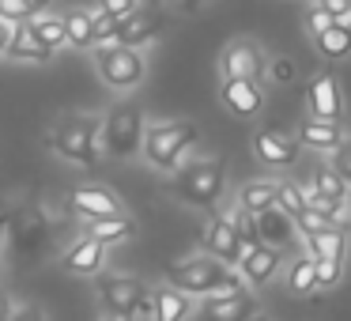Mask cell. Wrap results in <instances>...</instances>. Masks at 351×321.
Returning <instances> with one entry per match:
<instances>
[{
	"label": "cell",
	"mask_w": 351,
	"mask_h": 321,
	"mask_svg": "<svg viewBox=\"0 0 351 321\" xmlns=\"http://www.w3.org/2000/svg\"><path fill=\"white\" fill-rule=\"evenodd\" d=\"M12 310H8V298H4V291H0V321H8Z\"/></svg>",
	"instance_id": "obj_41"
},
{
	"label": "cell",
	"mask_w": 351,
	"mask_h": 321,
	"mask_svg": "<svg viewBox=\"0 0 351 321\" xmlns=\"http://www.w3.org/2000/svg\"><path fill=\"white\" fill-rule=\"evenodd\" d=\"M332 170L343 182H351V140H340V144L332 147Z\"/></svg>",
	"instance_id": "obj_35"
},
{
	"label": "cell",
	"mask_w": 351,
	"mask_h": 321,
	"mask_svg": "<svg viewBox=\"0 0 351 321\" xmlns=\"http://www.w3.org/2000/svg\"><path fill=\"white\" fill-rule=\"evenodd\" d=\"M197 125L193 121H167V125H155V129H147V136L140 140L144 144V155L152 167L159 170H174L178 159H182V152H189L193 144H197Z\"/></svg>",
	"instance_id": "obj_3"
},
{
	"label": "cell",
	"mask_w": 351,
	"mask_h": 321,
	"mask_svg": "<svg viewBox=\"0 0 351 321\" xmlns=\"http://www.w3.org/2000/svg\"><path fill=\"white\" fill-rule=\"evenodd\" d=\"M253 152H257V159L268 163V167H291V163L298 159V144L291 136H283L280 129H261L257 136H253Z\"/></svg>",
	"instance_id": "obj_14"
},
{
	"label": "cell",
	"mask_w": 351,
	"mask_h": 321,
	"mask_svg": "<svg viewBox=\"0 0 351 321\" xmlns=\"http://www.w3.org/2000/svg\"><path fill=\"white\" fill-rule=\"evenodd\" d=\"M99 76L102 84L117 87V91H125V87H136L140 80H144V57L136 54V46H106L99 49Z\"/></svg>",
	"instance_id": "obj_6"
},
{
	"label": "cell",
	"mask_w": 351,
	"mask_h": 321,
	"mask_svg": "<svg viewBox=\"0 0 351 321\" xmlns=\"http://www.w3.org/2000/svg\"><path fill=\"white\" fill-rule=\"evenodd\" d=\"M348 27H351V16H348Z\"/></svg>",
	"instance_id": "obj_44"
},
{
	"label": "cell",
	"mask_w": 351,
	"mask_h": 321,
	"mask_svg": "<svg viewBox=\"0 0 351 321\" xmlns=\"http://www.w3.org/2000/svg\"><path fill=\"white\" fill-rule=\"evenodd\" d=\"M325 12H332V19L336 23H348V16H351V0H317Z\"/></svg>",
	"instance_id": "obj_37"
},
{
	"label": "cell",
	"mask_w": 351,
	"mask_h": 321,
	"mask_svg": "<svg viewBox=\"0 0 351 321\" xmlns=\"http://www.w3.org/2000/svg\"><path fill=\"white\" fill-rule=\"evenodd\" d=\"M182 4H185V8L193 12V8H200V4H204V0H182Z\"/></svg>",
	"instance_id": "obj_42"
},
{
	"label": "cell",
	"mask_w": 351,
	"mask_h": 321,
	"mask_svg": "<svg viewBox=\"0 0 351 321\" xmlns=\"http://www.w3.org/2000/svg\"><path fill=\"white\" fill-rule=\"evenodd\" d=\"M313 193H321V197H328V200H343L348 197V182H343L336 170L317 167L313 170Z\"/></svg>",
	"instance_id": "obj_27"
},
{
	"label": "cell",
	"mask_w": 351,
	"mask_h": 321,
	"mask_svg": "<svg viewBox=\"0 0 351 321\" xmlns=\"http://www.w3.org/2000/svg\"><path fill=\"white\" fill-rule=\"evenodd\" d=\"M280 261H283L280 246L257 242V246H245V250H242V257H238V268H242V280H245V283L261 287V283H268V280L276 276Z\"/></svg>",
	"instance_id": "obj_8"
},
{
	"label": "cell",
	"mask_w": 351,
	"mask_h": 321,
	"mask_svg": "<svg viewBox=\"0 0 351 321\" xmlns=\"http://www.w3.org/2000/svg\"><path fill=\"white\" fill-rule=\"evenodd\" d=\"M102 250H106V242H99L95 235H87L84 242H76L69 253H64V268H69V272H99L102 268Z\"/></svg>",
	"instance_id": "obj_19"
},
{
	"label": "cell",
	"mask_w": 351,
	"mask_h": 321,
	"mask_svg": "<svg viewBox=\"0 0 351 321\" xmlns=\"http://www.w3.org/2000/svg\"><path fill=\"white\" fill-rule=\"evenodd\" d=\"M132 219L129 215H99V219H91V235L99 238V242H125V238H132Z\"/></svg>",
	"instance_id": "obj_24"
},
{
	"label": "cell",
	"mask_w": 351,
	"mask_h": 321,
	"mask_svg": "<svg viewBox=\"0 0 351 321\" xmlns=\"http://www.w3.org/2000/svg\"><path fill=\"white\" fill-rule=\"evenodd\" d=\"M306 23H310V31L317 34V31H325V27H332L336 19H332V12H325L321 4H313L310 12H306Z\"/></svg>",
	"instance_id": "obj_36"
},
{
	"label": "cell",
	"mask_w": 351,
	"mask_h": 321,
	"mask_svg": "<svg viewBox=\"0 0 351 321\" xmlns=\"http://www.w3.org/2000/svg\"><path fill=\"white\" fill-rule=\"evenodd\" d=\"M268 72V61L253 42H234L223 54V76H242V80H261Z\"/></svg>",
	"instance_id": "obj_11"
},
{
	"label": "cell",
	"mask_w": 351,
	"mask_h": 321,
	"mask_svg": "<svg viewBox=\"0 0 351 321\" xmlns=\"http://www.w3.org/2000/svg\"><path fill=\"white\" fill-rule=\"evenodd\" d=\"M99 295L114 318H136V310L147 302L152 291L132 276H99Z\"/></svg>",
	"instance_id": "obj_7"
},
{
	"label": "cell",
	"mask_w": 351,
	"mask_h": 321,
	"mask_svg": "<svg viewBox=\"0 0 351 321\" xmlns=\"http://www.w3.org/2000/svg\"><path fill=\"white\" fill-rule=\"evenodd\" d=\"M204 242H208V253H212V257H219L223 265H238V257H242V250H245L242 238H238V227L230 223V215L212 219Z\"/></svg>",
	"instance_id": "obj_12"
},
{
	"label": "cell",
	"mask_w": 351,
	"mask_h": 321,
	"mask_svg": "<svg viewBox=\"0 0 351 321\" xmlns=\"http://www.w3.org/2000/svg\"><path fill=\"white\" fill-rule=\"evenodd\" d=\"M31 16H38V4L34 0H0V19L4 23H27Z\"/></svg>",
	"instance_id": "obj_32"
},
{
	"label": "cell",
	"mask_w": 351,
	"mask_h": 321,
	"mask_svg": "<svg viewBox=\"0 0 351 321\" xmlns=\"http://www.w3.org/2000/svg\"><path fill=\"white\" fill-rule=\"evenodd\" d=\"M4 54H8L12 61H49V57H53V49H49L46 42L31 31V23H16L8 46H4Z\"/></svg>",
	"instance_id": "obj_18"
},
{
	"label": "cell",
	"mask_w": 351,
	"mask_h": 321,
	"mask_svg": "<svg viewBox=\"0 0 351 321\" xmlns=\"http://www.w3.org/2000/svg\"><path fill=\"white\" fill-rule=\"evenodd\" d=\"M99 136H102V147L114 159L140 152V140H144V114H140V106L136 102H117L106 114V121H102Z\"/></svg>",
	"instance_id": "obj_4"
},
{
	"label": "cell",
	"mask_w": 351,
	"mask_h": 321,
	"mask_svg": "<svg viewBox=\"0 0 351 321\" xmlns=\"http://www.w3.org/2000/svg\"><path fill=\"white\" fill-rule=\"evenodd\" d=\"M132 8H140L136 0H102V12H110V16H114V19L129 16Z\"/></svg>",
	"instance_id": "obj_38"
},
{
	"label": "cell",
	"mask_w": 351,
	"mask_h": 321,
	"mask_svg": "<svg viewBox=\"0 0 351 321\" xmlns=\"http://www.w3.org/2000/svg\"><path fill=\"white\" fill-rule=\"evenodd\" d=\"M257 215V235H261V242H272V246H291V235H295V219H291L287 212H283L280 204H268V208H261V212H253Z\"/></svg>",
	"instance_id": "obj_17"
},
{
	"label": "cell",
	"mask_w": 351,
	"mask_h": 321,
	"mask_svg": "<svg viewBox=\"0 0 351 321\" xmlns=\"http://www.w3.org/2000/svg\"><path fill=\"white\" fill-rule=\"evenodd\" d=\"M34 4H38V12H42V8H46V4H49V0H34Z\"/></svg>",
	"instance_id": "obj_43"
},
{
	"label": "cell",
	"mask_w": 351,
	"mask_h": 321,
	"mask_svg": "<svg viewBox=\"0 0 351 321\" xmlns=\"http://www.w3.org/2000/svg\"><path fill=\"white\" fill-rule=\"evenodd\" d=\"M348 200H351V197H348Z\"/></svg>",
	"instance_id": "obj_45"
},
{
	"label": "cell",
	"mask_w": 351,
	"mask_h": 321,
	"mask_svg": "<svg viewBox=\"0 0 351 321\" xmlns=\"http://www.w3.org/2000/svg\"><path fill=\"white\" fill-rule=\"evenodd\" d=\"M223 102L230 106V114L253 117V114H261V102H265V95H261L257 80L227 76V84H223Z\"/></svg>",
	"instance_id": "obj_15"
},
{
	"label": "cell",
	"mask_w": 351,
	"mask_h": 321,
	"mask_svg": "<svg viewBox=\"0 0 351 321\" xmlns=\"http://www.w3.org/2000/svg\"><path fill=\"white\" fill-rule=\"evenodd\" d=\"M306 102H310V114L313 117H325V121H340L343 114V95H340V80L332 72L317 76L306 91Z\"/></svg>",
	"instance_id": "obj_10"
},
{
	"label": "cell",
	"mask_w": 351,
	"mask_h": 321,
	"mask_svg": "<svg viewBox=\"0 0 351 321\" xmlns=\"http://www.w3.org/2000/svg\"><path fill=\"white\" fill-rule=\"evenodd\" d=\"M336 223V215H328V212H321V208H310L306 204L302 212L295 215V227L302 230V235H317V230H325V227H332Z\"/></svg>",
	"instance_id": "obj_30"
},
{
	"label": "cell",
	"mask_w": 351,
	"mask_h": 321,
	"mask_svg": "<svg viewBox=\"0 0 351 321\" xmlns=\"http://www.w3.org/2000/svg\"><path fill=\"white\" fill-rule=\"evenodd\" d=\"M170 283L185 295H230V291H242V276L227 272L219 257H189L170 265Z\"/></svg>",
	"instance_id": "obj_1"
},
{
	"label": "cell",
	"mask_w": 351,
	"mask_h": 321,
	"mask_svg": "<svg viewBox=\"0 0 351 321\" xmlns=\"http://www.w3.org/2000/svg\"><path fill=\"white\" fill-rule=\"evenodd\" d=\"M69 208L84 212L87 219H99V215H121V200L114 197L102 185H80V189L69 193Z\"/></svg>",
	"instance_id": "obj_13"
},
{
	"label": "cell",
	"mask_w": 351,
	"mask_h": 321,
	"mask_svg": "<svg viewBox=\"0 0 351 321\" xmlns=\"http://www.w3.org/2000/svg\"><path fill=\"white\" fill-rule=\"evenodd\" d=\"M272 76H276V80H291V76H295L291 61H276V64H272Z\"/></svg>",
	"instance_id": "obj_39"
},
{
	"label": "cell",
	"mask_w": 351,
	"mask_h": 321,
	"mask_svg": "<svg viewBox=\"0 0 351 321\" xmlns=\"http://www.w3.org/2000/svg\"><path fill=\"white\" fill-rule=\"evenodd\" d=\"M152 310L159 321H178V318H189V298H185V291L178 287H162L152 295Z\"/></svg>",
	"instance_id": "obj_22"
},
{
	"label": "cell",
	"mask_w": 351,
	"mask_h": 321,
	"mask_svg": "<svg viewBox=\"0 0 351 321\" xmlns=\"http://www.w3.org/2000/svg\"><path fill=\"white\" fill-rule=\"evenodd\" d=\"M276 204L283 208V212L295 219L298 212L306 208V189H298L295 182H283V185H276Z\"/></svg>",
	"instance_id": "obj_31"
},
{
	"label": "cell",
	"mask_w": 351,
	"mask_h": 321,
	"mask_svg": "<svg viewBox=\"0 0 351 321\" xmlns=\"http://www.w3.org/2000/svg\"><path fill=\"white\" fill-rule=\"evenodd\" d=\"M159 31H162V16H159V12H155V8H132L129 16L117 19L114 42H121V46H144V42H152Z\"/></svg>",
	"instance_id": "obj_9"
},
{
	"label": "cell",
	"mask_w": 351,
	"mask_h": 321,
	"mask_svg": "<svg viewBox=\"0 0 351 321\" xmlns=\"http://www.w3.org/2000/svg\"><path fill=\"white\" fill-rule=\"evenodd\" d=\"M306 242H310V257H343V250H348V235L336 223L317 235H306Z\"/></svg>",
	"instance_id": "obj_23"
},
{
	"label": "cell",
	"mask_w": 351,
	"mask_h": 321,
	"mask_svg": "<svg viewBox=\"0 0 351 321\" xmlns=\"http://www.w3.org/2000/svg\"><path fill=\"white\" fill-rule=\"evenodd\" d=\"M298 144L317 147V152H332L340 144V129L336 121H325V117H310V121L298 125Z\"/></svg>",
	"instance_id": "obj_20"
},
{
	"label": "cell",
	"mask_w": 351,
	"mask_h": 321,
	"mask_svg": "<svg viewBox=\"0 0 351 321\" xmlns=\"http://www.w3.org/2000/svg\"><path fill=\"white\" fill-rule=\"evenodd\" d=\"M8 38H12V23H4V19H0V54H4V46H8Z\"/></svg>",
	"instance_id": "obj_40"
},
{
	"label": "cell",
	"mask_w": 351,
	"mask_h": 321,
	"mask_svg": "<svg viewBox=\"0 0 351 321\" xmlns=\"http://www.w3.org/2000/svg\"><path fill=\"white\" fill-rule=\"evenodd\" d=\"M238 204H242L245 212H261V208L276 204V182H250V185H242Z\"/></svg>",
	"instance_id": "obj_26"
},
{
	"label": "cell",
	"mask_w": 351,
	"mask_h": 321,
	"mask_svg": "<svg viewBox=\"0 0 351 321\" xmlns=\"http://www.w3.org/2000/svg\"><path fill=\"white\" fill-rule=\"evenodd\" d=\"M174 193L185 204L212 208L223 193V163L219 159H197L189 167H182L174 178Z\"/></svg>",
	"instance_id": "obj_5"
},
{
	"label": "cell",
	"mask_w": 351,
	"mask_h": 321,
	"mask_svg": "<svg viewBox=\"0 0 351 321\" xmlns=\"http://www.w3.org/2000/svg\"><path fill=\"white\" fill-rule=\"evenodd\" d=\"M287 287L295 295H306V291L317 287V272H313V257H298L291 265V276H287Z\"/></svg>",
	"instance_id": "obj_29"
},
{
	"label": "cell",
	"mask_w": 351,
	"mask_h": 321,
	"mask_svg": "<svg viewBox=\"0 0 351 321\" xmlns=\"http://www.w3.org/2000/svg\"><path fill=\"white\" fill-rule=\"evenodd\" d=\"M313 272H317V287H332L343 272V257H313Z\"/></svg>",
	"instance_id": "obj_33"
},
{
	"label": "cell",
	"mask_w": 351,
	"mask_h": 321,
	"mask_svg": "<svg viewBox=\"0 0 351 321\" xmlns=\"http://www.w3.org/2000/svg\"><path fill=\"white\" fill-rule=\"evenodd\" d=\"M313 38H317V54L328 57V61L351 57V27L348 23H332V27H325V31H317Z\"/></svg>",
	"instance_id": "obj_21"
},
{
	"label": "cell",
	"mask_w": 351,
	"mask_h": 321,
	"mask_svg": "<svg viewBox=\"0 0 351 321\" xmlns=\"http://www.w3.org/2000/svg\"><path fill=\"white\" fill-rule=\"evenodd\" d=\"M64 42H72V46H95V34H91V12L84 8H72L69 16H64Z\"/></svg>",
	"instance_id": "obj_25"
},
{
	"label": "cell",
	"mask_w": 351,
	"mask_h": 321,
	"mask_svg": "<svg viewBox=\"0 0 351 321\" xmlns=\"http://www.w3.org/2000/svg\"><path fill=\"white\" fill-rule=\"evenodd\" d=\"M27 23H31V31L38 34V38L46 42L49 49L64 46V19H53V16H31Z\"/></svg>",
	"instance_id": "obj_28"
},
{
	"label": "cell",
	"mask_w": 351,
	"mask_h": 321,
	"mask_svg": "<svg viewBox=\"0 0 351 321\" xmlns=\"http://www.w3.org/2000/svg\"><path fill=\"white\" fill-rule=\"evenodd\" d=\"M99 129H102L99 117H91V114H69V117H61V121H57L49 144H53L57 155H64L69 163L95 170V163H99Z\"/></svg>",
	"instance_id": "obj_2"
},
{
	"label": "cell",
	"mask_w": 351,
	"mask_h": 321,
	"mask_svg": "<svg viewBox=\"0 0 351 321\" xmlns=\"http://www.w3.org/2000/svg\"><path fill=\"white\" fill-rule=\"evenodd\" d=\"M114 31H117V19L110 16V12H95V16H91L95 42H114Z\"/></svg>",
	"instance_id": "obj_34"
},
{
	"label": "cell",
	"mask_w": 351,
	"mask_h": 321,
	"mask_svg": "<svg viewBox=\"0 0 351 321\" xmlns=\"http://www.w3.org/2000/svg\"><path fill=\"white\" fill-rule=\"evenodd\" d=\"M253 313V298L242 291H230V295H204V306H200V318L212 321H234V318H250Z\"/></svg>",
	"instance_id": "obj_16"
}]
</instances>
